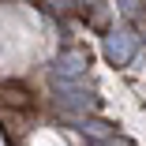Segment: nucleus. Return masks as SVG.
<instances>
[{"instance_id":"obj_1","label":"nucleus","mask_w":146,"mask_h":146,"mask_svg":"<svg viewBox=\"0 0 146 146\" xmlns=\"http://www.w3.org/2000/svg\"><path fill=\"white\" fill-rule=\"evenodd\" d=\"M86 68H90L86 52H79V49H68V52H60V56L52 60V79H79Z\"/></svg>"},{"instance_id":"obj_2","label":"nucleus","mask_w":146,"mask_h":146,"mask_svg":"<svg viewBox=\"0 0 146 146\" xmlns=\"http://www.w3.org/2000/svg\"><path fill=\"white\" fill-rule=\"evenodd\" d=\"M131 52H135V34L131 30H112L105 38V56H109L112 64H127Z\"/></svg>"},{"instance_id":"obj_3","label":"nucleus","mask_w":146,"mask_h":146,"mask_svg":"<svg viewBox=\"0 0 146 146\" xmlns=\"http://www.w3.org/2000/svg\"><path fill=\"white\" fill-rule=\"evenodd\" d=\"M120 4H124V11H135V8H139V0H120Z\"/></svg>"}]
</instances>
